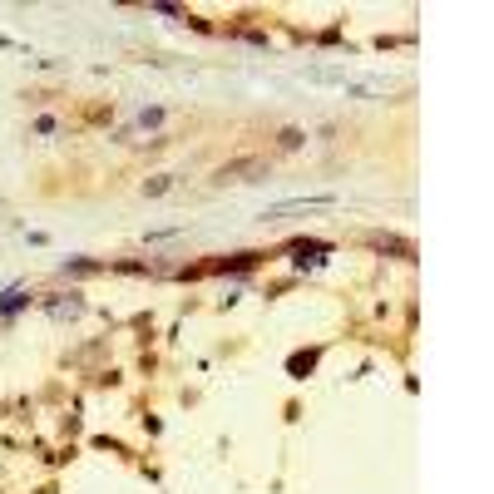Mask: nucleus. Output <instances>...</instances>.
<instances>
[{
  "label": "nucleus",
  "instance_id": "obj_2",
  "mask_svg": "<svg viewBox=\"0 0 494 494\" xmlns=\"http://www.w3.org/2000/svg\"><path fill=\"white\" fill-rule=\"evenodd\" d=\"M371 247H381V253H400V258H415V247L405 237H391V232H371Z\"/></svg>",
  "mask_w": 494,
  "mask_h": 494
},
{
  "label": "nucleus",
  "instance_id": "obj_4",
  "mask_svg": "<svg viewBox=\"0 0 494 494\" xmlns=\"http://www.w3.org/2000/svg\"><path fill=\"white\" fill-rule=\"evenodd\" d=\"M15 307H25V292H11L6 302H0V312H15Z\"/></svg>",
  "mask_w": 494,
  "mask_h": 494
},
{
  "label": "nucleus",
  "instance_id": "obj_5",
  "mask_svg": "<svg viewBox=\"0 0 494 494\" xmlns=\"http://www.w3.org/2000/svg\"><path fill=\"white\" fill-rule=\"evenodd\" d=\"M144 193H148V198H158V193H168V178H153V183H144Z\"/></svg>",
  "mask_w": 494,
  "mask_h": 494
},
{
  "label": "nucleus",
  "instance_id": "obj_1",
  "mask_svg": "<svg viewBox=\"0 0 494 494\" xmlns=\"http://www.w3.org/2000/svg\"><path fill=\"white\" fill-rule=\"evenodd\" d=\"M267 178V158H237V163H222L213 183H258Z\"/></svg>",
  "mask_w": 494,
  "mask_h": 494
},
{
  "label": "nucleus",
  "instance_id": "obj_3",
  "mask_svg": "<svg viewBox=\"0 0 494 494\" xmlns=\"http://www.w3.org/2000/svg\"><path fill=\"white\" fill-rule=\"evenodd\" d=\"M80 312H84L80 297H70V302H50V317H80Z\"/></svg>",
  "mask_w": 494,
  "mask_h": 494
}]
</instances>
